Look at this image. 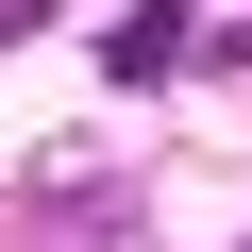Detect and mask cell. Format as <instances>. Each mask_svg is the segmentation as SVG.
<instances>
[{
    "instance_id": "3957f363",
    "label": "cell",
    "mask_w": 252,
    "mask_h": 252,
    "mask_svg": "<svg viewBox=\"0 0 252 252\" xmlns=\"http://www.w3.org/2000/svg\"><path fill=\"white\" fill-rule=\"evenodd\" d=\"M34 17H51V0H0V34H34Z\"/></svg>"
},
{
    "instance_id": "6da1fadb",
    "label": "cell",
    "mask_w": 252,
    "mask_h": 252,
    "mask_svg": "<svg viewBox=\"0 0 252 252\" xmlns=\"http://www.w3.org/2000/svg\"><path fill=\"white\" fill-rule=\"evenodd\" d=\"M185 51H202V17H185V0H135V17L101 34V67H118V84H168Z\"/></svg>"
},
{
    "instance_id": "7a4b0ae2",
    "label": "cell",
    "mask_w": 252,
    "mask_h": 252,
    "mask_svg": "<svg viewBox=\"0 0 252 252\" xmlns=\"http://www.w3.org/2000/svg\"><path fill=\"white\" fill-rule=\"evenodd\" d=\"M202 51H219V67H252V0H235V17H202Z\"/></svg>"
}]
</instances>
